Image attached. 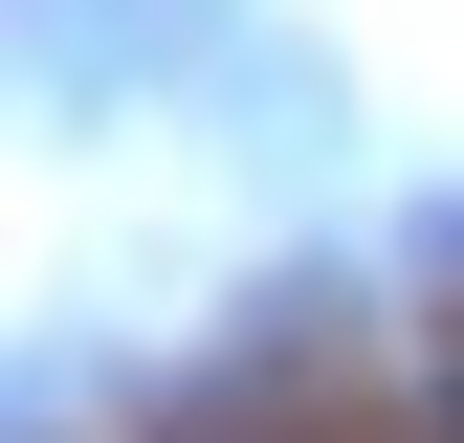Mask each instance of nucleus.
<instances>
[{
  "label": "nucleus",
  "instance_id": "obj_1",
  "mask_svg": "<svg viewBox=\"0 0 464 443\" xmlns=\"http://www.w3.org/2000/svg\"><path fill=\"white\" fill-rule=\"evenodd\" d=\"M442 443H464V377H442Z\"/></svg>",
  "mask_w": 464,
  "mask_h": 443
}]
</instances>
